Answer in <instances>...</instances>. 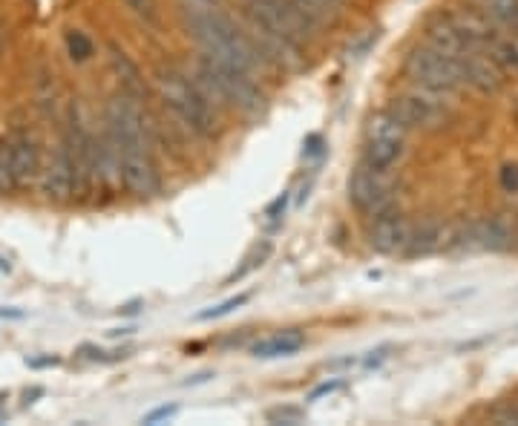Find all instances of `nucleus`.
<instances>
[{
  "label": "nucleus",
  "instance_id": "nucleus-21",
  "mask_svg": "<svg viewBox=\"0 0 518 426\" xmlns=\"http://www.w3.org/2000/svg\"><path fill=\"white\" fill-rule=\"evenodd\" d=\"M124 3H127V9H130L144 26L159 29V24H162V12H159V3H156V0H124Z\"/></svg>",
  "mask_w": 518,
  "mask_h": 426
},
{
  "label": "nucleus",
  "instance_id": "nucleus-10",
  "mask_svg": "<svg viewBox=\"0 0 518 426\" xmlns=\"http://www.w3.org/2000/svg\"><path fill=\"white\" fill-rule=\"evenodd\" d=\"M93 162H95V182L101 193L116 196L124 190V176H121V147L110 136V130L101 124V130L93 133Z\"/></svg>",
  "mask_w": 518,
  "mask_h": 426
},
{
  "label": "nucleus",
  "instance_id": "nucleus-5",
  "mask_svg": "<svg viewBox=\"0 0 518 426\" xmlns=\"http://www.w3.org/2000/svg\"><path fill=\"white\" fill-rule=\"evenodd\" d=\"M389 110L401 121L406 130H441L449 121V110L444 107V98L438 93H429L424 87L412 93L395 95L389 101Z\"/></svg>",
  "mask_w": 518,
  "mask_h": 426
},
{
  "label": "nucleus",
  "instance_id": "nucleus-7",
  "mask_svg": "<svg viewBox=\"0 0 518 426\" xmlns=\"http://www.w3.org/2000/svg\"><path fill=\"white\" fill-rule=\"evenodd\" d=\"M9 156H12V179L15 190H29L38 185L41 167H44V153L35 133L29 127H15L9 133Z\"/></svg>",
  "mask_w": 518,
  "mask_h": 426
},
{
  "label": "nucleus",
  "instance_id": "nucleus-22",
  "mask_svg": "<svg viewBox=\"0 0 518 426\" xmlns=\"http://www.w3.org/2000/svg\"><path fill=\"white\" fill-rule=\"evenodd\" d=\"M248 300H251V294H236V297H228V300H225V303H219V306L199 311L193 320H196V323H211V320H219V317H228L234 308H242Z\"/></svg>",
  "mask_w": 518,
  "mask_h": 426
},
{
  "label": "nucleus",
  "instance_id": "nucleus-15",
  "mask_svg": "<svg viewBox=\"0 0 518 426\" xmlns=\"http://www.w3.org/2000/svg\"><path fill=\"white\" fill-rule=\"evenodd\" d=\"M107 61H110V70L113 75L118 78V84H121V93L127 95H136V98H142L150 93V87H147V81H144L142 70L136 67V61L124 52V49L118 47V44H107Z\"/></svg>",
  "mask_w": 518,
  "mask_h": 426
},
{
  "label": "nucleus",
  "instance_id": "nucleus-31",
  "mask_svg": "<svg viewBox=\"0 0 518 426\" xmlns=\"http://www.w3.org/2000/svg\"><path fill=\"white\" fill-rule=\"evenodd\" d=\"M326 150H323V136L320 133H311L303 144V159H314V156H323Z\"/></svg>",
  "mask_w": 518,
  "mask_h": 426
},
{
  "label": "nucleus",
  "instance_id": "nucleus-30",
  "mask_svg": "<svg viewBox=\"0 0 518 426\" xmlns=\"http://www.w3.org/2000/svg\"><path fill=\"white\" fill-rule=\"evenodd\" d=\"M343 386H346V380H340V378L323 380V383H320V386H317V389H314V392L308 395V401H320L323 395H334V392H340Z\"/></svg>",
  "mask_w": 518,
  "mask_h": 426
},
{
  "label": "nucleus",
  "instance_id": "nucleus-39",
  "mask_svg": "<svg viewBox=\"0 0 518 426\" xmlns=\"http://www.w3.org/2000/svg\"><path fill=\"white\" fill-rule=\"evenodd\" d=\"M516 409H518V403H516Z\"/></svg>",
  "mask_w": 518,
  "mask_h": 426
},
{
  "label": "nucleus",
  "instance_id": "nucleus-1",
  "mask_svg": "<svg viewBox=\"0 0 518 426\" xmlns=\"http://www.w3.org/2000/svg\"><path fill=\"white\" fill-rule=\"evenodd\" d=\"M153 93L159 95L162 107L173 116L176 127L199 142H213L219 136V110L205 101L196 90L188 70L182 67H159L153 72Z\"/></svg>",
  "mask_w": 518,
  "mask_h": 426
},
{
  "label": "nucleus",
  "instance_id": "nucleus-9",
  "mask_svg": "<svg viewBox=\"0 0 518 426\" xmlns=\"http://www.w3.org/2000/svg\"><path fill=\"white\" fill-rule=\"evenodd\" d=\"M366 242L377 254H403L412 225L406 222L401 208H392L386 213H377L372 219H366Z\"/></svg>",
  "mask_w": 518,
  "mask_h": 426
},
{
  "label": "nucleus",
  "instance_id": "nucleus-19",
  "mask_svg": "<svg viewBox=\"0 0 518 426\" xmlns=\"http://www.w3.org/2000/svg\"><path fill=\"white\" fill-rule=\"evenodd\" d=\"M403 144H366L363 142V165L375 170H392L401 162Z\"/></svg>",
  "mask_w": 518,
  "mask_h": 426
},
{
  "label": "nucleus",
  "instance_id": "nucleus-17",
  "mask_svg": "<svg viewBox=\"0 0 518 426\" xmlns=\"http://www.w3.org/2000/svg\"><path fill=\"white\" fill-rule=\"evenodd\" d=\"M303 346H306V334L300 332V329H285V332L257 340L251 346V355L257 357V360H277V357L297 355Z\"/></svg>",
  "mask_w": 518,
  "mask_h": 426
},
{
  "label": "nucleus",
  "instance_id": "nucleus-11",
  "mask_svg": "<svg viewBox=\"0 0 518 426\" xmlns=\"http://www.w3.org/2000/svg\"><path fill=\"white\" fill-rule=\"evenodd\" d=\"M458 67H461V75H464V84L472 87V90H478V93L493 95L504 87V70L481 47L470 49L458 61Z\"/></svg>",
  "mask_w": 518,
  "mask_h": 426
},
{
  "label": "nucleus",
  "instance_id": "nucleus-13",
  "mask_svg": "<svg viewBox=\"0 0 518 426\" xmlns=\"http://www.w3.org/2000/svg\"><path fill=\"white\" fill-rule=\"evenodd\" d=\"M464 237H470L467 242L475 245V248L495 251V254L510 251L513 242H516V234H513V228H510V222H507L504 216H490V219H484V222H475L470 228V234H464ZM461 242H464V239H461Z\"/></svg>",
  "mask_w": 518,
  "mask_h": 426
},
{
  "label": "nucleus",
  "instance_id": "nucleus-29",
  "mask_svg": "<svg viewBox=\"0 0 518 426\" xmlns=\"http://www.w3.org/2000/svg\"><path fill=\"white\" fill-rule=\"evenodd\" d=\"M389 352H392V346H377L375 352H369L366 357H360V366H363V369H380V366L392 357Z\"/></svg>",
  "mask_w": 518,
  "mask_h": 426
},
{
  "label": "nucleus",
  "instance_id": "nucleus-6",
  "mask_svg": "<svg viewBox=\"0 0 518 426\" xmlns=\"http://www.w3.org/2000/svg\"><path fill=\"white\" fill-rule=\"evenodd\" d=\"M38 188L55 205H64V202L75 199V173H72L70 150H67L64 139H58V142L49 147L44 167H41Z\"/></svg>",
  "mask_w": 518,
  "mask_h": 426
},
{
  "label": "nucleus",
  "instance_id": "nucleus-33",
  "mask_svg": "<svg viewBox=\"0 0 518 426\" xmlns=\"http://www.w3.org/2000/svg\"><path fill=\"white\" fill-rule=\"evenodd\" d=\"M501 185L510 193H518V165H507L501 170Z\"/></svg>",
  "mask_w": 518,
  "mask_h": 426
},
{
  "label": "nucleus",
  "instance_id": "nucleus-3",
  "mask_svg": "<svg viewBox=\"0 0 518 426\" xmlns=\"http://www.w3.org/2000/svg\"><path fill=\"white\" fill-rule=\"evenodd\" d=\"M403 70H406V75L415 81V87H424L429 93L452 95L467 87L458 61H452L447 55L429 49L426 44L424 47H415L406 55Z\"/></svg>",
  "mask_w": 518,
  "mask_h": 426
},
{
  "label": "nucleus",
  "instance_id": "nucleus-4",
  "mask_svg": "<svg viewBox=\"0 0 518 426\" xmlns=\"http://www.w3.org/2000/svg\"><path fill=\"white\" fill-rule=\"evenodd\" d=\"M349 202L360 216L372 219L377 213L398 208V185L389 179V170H375L360 162L349 176Z\"/></svg>",
  "mask_w": 518,
  "mask_h": 426
},
{
  "label": "nucleus",
  "instance_id": "nucleus-34",
  "mask_svg": "<svg viewBox=\"0 0 518 426\" xmlns=\"http://www.w3.org/2000/svg\"><path fill=\"white\" fill-rule=\"evenodd\" d=\"M26 366H32V369H44V366H58V357H32V360H26Z\"/></svg>",
  "mask_w": 518,
  "mask_h": 426
},
{
  "label": "nucleus",
  "instance_id": "nucleus-14",
  "mask_svg": "<svg viewBox=\"0 0 518 426\" xmlns=\"http://www.w3.org/2000/svg\"><path fill=\"white\" fill-rule=\"evenodd\" d=\"M449 21L455 24V29L470 41L472 47H484L490 38H495V21L475 6H458L455 12H449Z\"/></svg>",
  "mask_w": 518,
  "mask_h": 426
},
{
  "label": "nucleus",
  "instance_id": "nucleus-18",
  "mask_svg": "<svg viewBox=\"0 0 518 426\" xmlns=\"http://www.w3.org/2000/svg\"><path fill=\"white\" fill-rule=\"evenodd\" d=\"M447 245V228L435 219H426L418 228L409 231V242H406V251L409 257H429V254H438L441 248Z\"/></svg>",
  "mask_w": 518,
  "mask_h": 426
},
{
  "label": "nucleus",
  "instance_id": "nucleus-25",
  "mask_svg": "<svg viewBox=\"0 0 518 426\" xmlns=\"http://www.w3.org/2000/svg\"><path fill=\"white\" fill-rule=\"evenodd\" d=\"M0 193H15L12 156H9V136H0Z\"/></svg>",
  "mask_w": 518,
  "mask_h": 426
},
{
  "label": "nucleus",
  "instance_id": "nucleus-35",
  "mask_svg": "<svg viewBox=\"0 0 518 426\" xmlns=\"http://www.w3.org/2000/svg\"><path fill=\"white\" fill-rule=\"evenodd\" d=\"M213 375L211 372H202V375H196V378H190L188 383H185V386H199V383H208V380H211Z\"/></svg>",
  "mask_w": 518,
  "mask_h": 426
},
{
  "label": "nucleus",
  "instance_id": "nucleus-24",
  "mask_svg": "<svg viewBox=\"0 0 518 426\" xmlns=\"http://www.w3.org/2000/svg\"><path fill=\"white\" fill-rule=\"evenodd\" d=\"M67 49H70L72 61H90L95 52V44L84 35V32L70 29V32H67Z\"/></svg>",
  "mask_w": 518,
  "mask_h": 426
},
{
  "label": "nucleus",
  "instance_id": "nucleus-37",
  "mask_svg": "<svg viewBox=\"0 0 518 426\" xmlns=\"http://www.w3.org/2000/svg\"><path fill=\"white\" fill-rule=\"evenodd\" d=\"M202 3H219V0H202Z\"/></svg>",
  "mask_w": 518,
  "mask_h": 426
},
{
  "label": "nucleus",
  "instance_id": "nucleus-38",
  "mask_svg": "<svg viewBox=\"0 0 518 426\" xmlns=\"http://www.w3.org/2000/svg\"><path fill=\"white\" fill-rule=\"evenodd\" d=\"M516 35H518V26H516Z\"/></svg>",
  "mask_w": 518,
  "mask_h": 426
},
{
  "label": "nucleus",
  "instance_id": "nucleus-2",
  "mask_svg": "<svg viewBox=\"0 0 518 426\" xmlns=\"http://www.w3.org/2000/svg\"><path fill=\"white\" fill-rule=\"evenodd\" d=\"M196 90L205 95V101L216 110H239L245 116H257L265 107V95L259 90L257 78L248 72L228 67L222 61H213L208 55H196L193 67L188 70Z\"/></svg>",
  "mask_w": 518,
  "mask_h": 426
},
{
  "label": "nucleus",
  "instance_id": "nucleus-28",
  "mask_svg": "<svg viewBox=\"0 0 518 426\" xmlns=\"http://www.w3.org/2000/svg\"><path fill=\"white\" fill-rule=\"evenodd\" d=\"M288 199H291V193H288V190H283V193H280V196H277V199H274V202L268 205V211H265V219H268L271 225H277V222H280V219L285 216Z\"/></svg>",
  "mask_w": 518,
  "mask_h": 426
},
{
  "label": "nucleus",
  "instance_id": "nucleus-8",
  "mask_svg": "<svg viewBox=\"0 0 518 426\" xmlns=\"http://www.w3.org/2000/svg\"><path fill=\"white\" fill-rule=\"evenodd\" d=\"M121 176H124V190L139 196V199H153L162 190V173L156 165V153L124 150L121 153Z\"/></svg>",
  "mask_w": 518,
  "mask_h": 426
},
{
  "label": "nucleus",
  "instance_id": "nucleus-27",
  "mask_svg": "<svg viewBox=\"0 0 518 426\" xmlns=\"http://www.w3.org/2000/svg\"><path fill=\"white\" fill-rule=\"evenodd\" d=\"M317 12H320V18L326 21L329 26H334L340 21V15L346 12V3L349 0H308Z\"/></svg>",
  "mask_w": 518,
  "mask_h": 426
},
{
  "label": "nucleus",
  "instance_id": "nucleus-26",
  "mask_svg": "<svg viewBox=\"0 0 518 426\" xmlns=\"http://www.w3.org/2000/svg\"><path fill=\"white\" fill-rule=\"evenodd\" d=\"M265 421H268V424L297 426L306 421V409H300V406H280V409H271V412L265 415Z\"/></svg>",
  "mask_w": 518,
  "mask_h": 426
},
{
  "label": "nucleus",
  "instance_id": "nucleus-36",
  "mask_svg": "<svg viewBox=\"0 0 518 426\" xmlns=\"http://www.w3.org/2000/svg\"><path fill=\"white\" fill-rule=\"evenodd\" d=\"M3 47H6V26L0 21V55H3Z\"/></svg>",
  "mask_w": 518,
  "mask_h": 426
},
{
  "label": "nucleus",
  "instance_id": "nucleus-23",
  "mask_svg": "<svg viewBox=\"0 0 518 426\" xmlns=\"http://www.w3.org/2000/svg\"><path fill=\"white\" fill-rule=\"evenodd\" d=\"M268 257H271V242H262V245H257V248L251 251V257L245 260V265H242L239 271H234L231 277H225V283L222 285H234V283H239V280H245V277H248L254 268H259V265L268 260Z\"/></svg>",
  "mask_w": 518,
  "mask_h": 426
},
{
  "label": "nucleus",
  "instance_id": "nucleus-32",
  "mask_svg": "<svg viewBox=\"0 0 518 426\" xmlns=\"http://www.w3.org/2000/svg\"><path fill=\"white\" fill-rule=\"evenodd\" d=\"M179 412V406L176 403H170V406H159V409H153L150 415H144V424H159V421H170L173 415Z\"/></svg>",
  "mask_w": 518,
  "mask_h": 426
},
{
  "label": "nucleus",
  "instance_id": "nucleus-20",
  "mask_svg": "<svg viewBox=\"0 0 518 426\" xmlns=\"http://www.w3.org/2000/svg\"><path fill=\"white\" fill-rule=\"evenodd\" d=\"M481 9L493 18L495 24L518 26V0H481Z\"/></svg>",
  "mask_w": 518,
  "mask_h": 426
},
{
  "label": "nucleus",
  "instance_id": "nucleus-12",
  "mask_svg": "<svg viewBox=\"0 0 518 426\" xmlns=\"http://www.w3.org/2000/svg\"><path fill=\"white\" fill-rule=\"evenodd\" d=\"M424 38H426V47L435 49V52H441V55H447L452 61H461L470 49H475L455 29V24L449 21V15H438V18H432L429 24L424 26Z\"/></svg>",
  "mask_w": 518,
  "mask_h": 426
},
{
  "label": "nucleus",
  "instance_id": "nucleus-16",
  "mask_svg": "<svg viewBox=\"0 0 518 426\" xmlns=\"http://www.w3.org/2000/svg\"><path fill=\"white\" fill-rule=\"evenodd\" d=\"M406 127L395 119V113L389 107L377 110L366 119L363 127V142L366 144H406Z\"/></svg>",
  "mask_w": 518,
  "mask_h": 426
}]
</instances>
